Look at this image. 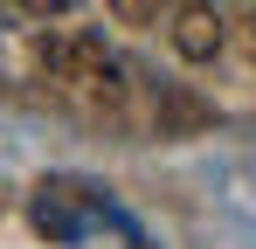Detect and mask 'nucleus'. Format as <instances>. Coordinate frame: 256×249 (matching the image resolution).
Instances as JSON below:
<instances>
[{"instance_id": "nucleus-1", "label": "nucleus", "mask_w": 256, "mask_h": 249, "mask_svg": "<svg viewBox=\"0 0 256 249\" xmlns=\"http://www.w3.org/2000/svg\"><path fill=\"white\" fill-rule=\"evenodd\" d=\"M42 76L56 83L62 97H76V104H118V90H125L118 56H111L97 35H84V28L42 35Z\"/></svg>"}, {"instance_id": "nucleus-2", "label": "nucleus", "mask_w": 256, "mask_h": 249, "mask_svg": "<svg viewBox=\"0 0 256 249\" xmlns=\"http://www.w3.org/2000/svg\"><path fill=\"white\" fill-rule=\"evenodd\" d=\"M166 42H173V56H180V62H214V56H222V42H228V21H222V7H214V0H180V7H173Z\"/></svg>"}, {"instance_id": "nucleus-3", "label": "nucleus", "mask_w": 256, "mask_h": 249, "mask_svg": "<svg viewBox=\"0 0 256 249\" xmlns=\"http://www.w3.org/2000/svg\"><path fill=\"white\" fill-rule=\"evenodd\" d=\"M35 228L42 236H84L90 228V194L84 187H70V180H42V194H35Z\"/></svg>"}, {"instance_id": "nucleus-4", "label": "nucleus", "mask_w": 256, "mask_h": 249, "mask_svg": "<svg viewBox=\"0 0 256 249\" xmlns=\"http://www.w3.org/2000/svg\"><path fill=\"white\" fill-rule=\"evenodd\" d=\"M111 7H118V14H125V21H152V14H160V7H166V0H111Z\"/></svg>"}, {"instance_id": "nucleus-5", "label": "nucleus", "mask_w": 256, "mask_h": 249, "mask_svg": "<svg viewBox=\"0 0 256 249\" xmlns=\"http://www.w3.org/2000/svg\"><path fill=\"white\" fill-rule=\"evenodd\" d=\"M21 7H28V14H42V21H48V14H62L70 0H21Z\"/></svg>"}, {"instance_id": "nucleus-6", "label": "nucleus", "mask_w": 256, "mask_h": 249, "mask_svg": "<svg viewBox=\"0 0 256 249\" xmlns=\"http://www.w3.org/2000/svg\"><path fill=\"white\" fill-rule=\"evenodd\" d=\"M242 42H250V56H256V0L242 7Z\"/></svg>"}]
</instances>
